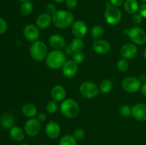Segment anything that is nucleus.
Here are the masks:
<instances>
[{
    "label": "nucleus",
    "mask_w": 146,
    "mask_h": 145,
    "mask_svg": "<svg viewBox=\"0 0 146 145\" xmlns=\"http://www.w3.org/2000/svg\"><path fill=\"white\" fill-rule=\"evenodd\" d=\"M91 36L94 40H98L104 36V29L101 26H94L91 29Z\"/></svg>",
    "instance_id": "bb28decb"
},
{
    "label": "nucleus",
    "mask_w": 146,
    "mask_h": 145,
    "mask_svg": "<svg viewBox=\"0 0 146 145\" xmlns=\"http://www.w3.org/2000/svg\"><path fill=\"white\" fill-rule=\"evenodd\" d=\"M7 23L4 18L0 17V34H2L7 31Z\"/></svg>",
    "instance_id": "c9c22d12"
},
{
    "label": "nucleus",
    "mask_w": 146,
    "mask_h": 145,
    "mask_svg": "<svg viewBox=\"0 0 146 145\" xmlns=\"http://www.w3.org/2000/svg\"><path fill=\"white\" fill-rule=\"evenodd\" d=\"M78 72V64L74 61H66L62 67V73L67 78H74Z\"/></svg>",
    "instance_id": "ddd939ff"
},
{
    "label": "nucleus",
    "mask_w": 146,
    "mask_h": 145,
    "mask_svg": "<svg viewBox=\"0 0 146 145\" xmlns=\"http://www.w3.org/2000/svg\"><path fill=\"white\" fill-rule=\"evenodd\" d=\"M9 135L13 140L21 142L24 138V132L19 127H13L9 130Z\"/></svg>",
    "instance_id": "5701e85b"
},
{
    "label": "nucleus",
    "mask_w": 146,
    "mask_h": 145,
    "mask_svg": "<svg viewBox=\"0 0 146 145\" xmlns=\"http://www.w3.org/2000/svg\"><path fill=\"white\" fill-rule=\"evenodd\" d=\"M93 50L95 51L96 53L101 54V55H104L109 52L111 49V45L108 41L105 40H95L93 43Z\"/></svg>",
    "instance_id": "dca6fc26"
},
{
    "label": "nucleus",
    "mask_w": 146,
    "mask_h": 145,
    "mask_svg": "<svg viewBox=\"0 0 146 145\" xmlns=\"http://www.w3.org/2000/svg\"><path fill=\"white\" fill-rule=\"evenodd\" d=\"M120 113L124 117H128L132 115V108L128 105H124L120 108Z\"/></svg>",
    "instance_id": "c756f323"
},
{
    "label": "nucleus",
    "mask_w": 146,
    "mask_h": 145,
    "mask_svg": "<svg viewBox=\"0 0 146 145\" xmlns=\"http://www.w3.org/2000/svg\"><path fill=\"white\" fill-rule=\"evenodd\" d=\"M141 92L146 98V82H145L141 87Z\"/></svg>",
    "instance_id": "a19ab883"
},
{
    "label": "nucleus",
    "mask_w": 146,
    "mask_h": 145,
    "mask_svg": "<svg viewBox=\"0 0 146 145\" xmlns=\"http://www.w3.org/2000/svg\"><path fill=\"white\" fill-rule=\"evenodd\" d=\"M141 1H143V2L146 3V0H141Z\"/></svg>",
    "instance_id": "a18cd8bd"
},
{
    "label": "nucleus",
    "mask_w": 146,
    "mask_h": 145,
    "mask_svg": "<svg viewBox=\"0 0 146 145\" xmlns=\"http://www.w3.org/2000/svg\"><path fill=\"white\" fill-rule=\"evenodd\" d=\"M29 53L34 61L39 62L46 59L48 55V48L44 42L36 41L31 44L29 49Z\"/></svg>",
    "instance_id": "20e7f679"
},
{
    "label": "nucleus",
    "mask_w": 146,
    "mask_h": 145,
    "mask_svg": "<svg viewBox=\"0 0 146 145\" xmlns=\"http://www.w3.org/2000/svg\"><path fill=\"white\" fill-rule=\"evenodd\" d=\"M72 33L76 38H81L86 35L88 32V27L86 24L82 20L74 21L71 27Z\"/></svg>",
    "instance_id": "9b49d317"
},
{
    "label": "nucleus",
    "mask_w": 146,
    "mask_h": 145,
    "mask_svg": "<svg viewBox=\"0 0 146 145\" xmlns=\"http://www.w3.org/2000/svg\"><path fill=\"white\" fill-rule=\"evenodd\" d=\"M58 104L57 102L54 100L49 101L46 105V110L48 113L50 114H54L58 109Z\"/></svg>",
    "instance_id": "7c9ffc66"
},
{
    "label": "nucleus",
    "mask_w": 146,
    "mask_h": 145,
    "mask_svg": "<svg viewBox=\"0 0 146 145\" xmlns=\"http://www.w3.org/2000/svg\"><path fill=\"white\" fill-rule=\"evenodd\" d=\"M132 116L140 122L146 121V104L138 103L132 107Z\"/></svg>",
    "instance_id": "2eb2a0df"
},
{
    "label": "nucleus",
    "mask_w": 146,
    "mask_h": 145,
    "mask_svg": "<svg viewBox=\"0 0 146 145\" xmlns=\"http://www.w3.org/2000/svg\"><path fill=\"white\" fill-rule=\"evenodd\" d=\"M66 61V55L60 50H54L51 51L46 58V63L47 66L54 70L62 68Z\"/></svg>",
    "instance_id": "f03ea898"
},
{
    "label": "nucleus",
    "mask_w": 146,
    "mask_h": 145,
    "mask_svg": "<svg viewBox=\"0 0 146 145\" xmlns=\"http://www.w3.org/2000/svg\"><path fill=\"white\" fill-rule=\"evenodd\" d=\"M51 97H52L53 100L56 101V102H61L64 101L65 99L66 96V89L63 86L59 85H55L54 88H52L51 92Z\"/></svg>",
    "instance_id": "6ab92c4d"
},
{
    "label": "nucleus",
    "mask_w": 146,
    "mask_h": 145,
    "mask_svg": "<svg viewBox=\"0 0 146 145\" xmlns=\"http://www.w3.org/2000/svg\"><path fill=\"white\" fill-rule=\"evenodd\" d=\"M113 88L112 81L108 79H105L101 81L100 83L99 90L103 93H108L111 91Z\"/></svg>",
    "instance_id": "a878e982"
},
{
    "label": "nucleus",
    "mask_w": 146,
    "mask_h": 145,
    "mask_svg": "<svg viewBox=\"0 0 146 145\" xmlns=\"http://www.w3.org/2000/svg\"><path fill=\"white\" fill-rule=\"evenodd\" d=\"M52 21L57 28H66L74 24V16L69 11L57 10L52 15Z\"/></svg>",
    "instance_id": "f257e3e1"
},
{
    "label": "nucleus",
    "mask_w": 146,
    "mask_h": 145,
    "mask_svg": "<svg viewBox=\"0 0 146 145\" xmlns=\"http://www.w3.org/2000/svg\"><path fill=\"white\" fill-rule=\"evenodd\" d=\"M60 110L64 117L69 119H74L79 115L80 107L76 101L71 98L64 100L61 104Z\"/></svg>",
    "instance_id": "7ed1b4c3"
},
{
    "label": "nucleus",
    "mask_w": 146,
    "mask_h": 145,
    "mask_svg": "<svg viewBox=\"0 0 146 145\" xmlns=\"http://www.w3.org/2000/svg\"><path fill=\"white\" fill-rule=\"evenodd\" d=\"M58 145H77V142L73 135L66 134L60 139Z\"/></svg>",
    "instance_id": "cd10ccee"
},
{
    "label": "nucleus",
    "mask_w": 146,
    "mask_h": 145,
    "mask_svg": "<svg viewBox=\"0 0 146 145\" xmlns=\"http://www.w3.org/2000/svg\"><path fill=\"white\" fill-rule=\"evenodd\" d=\"M39 145H46V144H39Z\"/></svg>",
    "instance_id": "de8ad7c7"
},
{
    "label": "nucleus",
    "mask_w": 146,
    "mask_h": 145,
    "mask_svg": "<svg viewBox=\"0 0 146 145\" xmlns=\"http://www.w3.org/2000/svg\"><path fill=\"white\" fill-rule=\"evenodd\" d=\"M33 9H34V7H33L32 3L29 1L22 3V4L20 7L19 11L21 15L27 16H29L31 14Z\"/></svg>",
    "instance_id": "393cba45"
},
{
    "label": "nucleus",
    "mask_w": 146,
    "mask_h": 145,
    "mask_svg": "<svg viewBox=\"0 0 146 145\" xmlns=\"http://www.w3.org/2000/svg\"><path fill=\"white\" fill-rule=\"evenodd\" d=\"M37 119L39 120L40 122H44L46 120V115L44 112H41L38 115V117H37Z\"/></svg>",
    "instance_id": "ea45409f"
},
{
    "label": "nucleus",
    "mask_w": 146,
    "mask_h": 145,
    "mask_svg": "<svg viewBox=\"0 0 146 145\" xmlns=\"http://www.w3.org/2000/svg\"><path fill=\"white\" fill-rule=\"evenodd\" d=\"M84 58H85V55L82 52L75 53L73 55V61L77 64L81 63L84 61Z\"/></svg>",
    "instance_id": "473e14b6"
},
{
    "label": "nucleus",
    "mask_w": 146,
    "mask_h": 145,
    "mask_svg": "<svg viewBox=\"0 0 146 145\" xmlns=\"http://www.w3.org/2000/svg\"><path fill=\"white\" fill-rule=\"evenodd\" d=\"M52 22V16L48 13H42L37 16L36 20V26L39 29H46Z\"/></svg>",
    "instance_id": "f3484780"
},
{
    "label": "nucleus",
    "mask_w": 146,
    "mask_h": 145,
    "mask_svg": "<svg viewBox=\"0 0 146 145\" xmlns=\"http://www.w3.org/2000/svg\"><path fill=\"white\" fill-rule=\"evenodd\" d=\"M14 122V116L10 113H4L0 118V125L5 129H10L13 127Z\"/></svg>",
    "instance_id": "aec40b11"
},
{
    "label": "nucleus",
    "mask_w": 146,
    "mask_h": 145,
    "mask_svg": "<svg viewBox=\"0 0 146 145\" xmlns=\"http://www.w3.org/2000/svg\"><path fill=\"white\" fill-rule=\"evenodd\" d=\"M22 114L27 117L33 118L36 115L37 108L34 105L31 103H26L21 108Z\"/></svg>",
    "instance_id": "412c9836"
},
{
    "label": "nucleus",
    "mask_w": 146,
    "mask_h": 145,
    "mask_svg": "<svg viewBox=\"0 0 146 145\" xmlns=\"http://www.w3.org/2000/svg\"><path fill=\"white\" fill-rule=\"evenodd\" d=\"M53 1H54L55 2H56V3H61V2H64V1H65L66 0H53Z\"/></svg>",
    "instance_id": "79ce46f5"
},
{
    "label": "nucleus",
    "mask_w": 146,
    "mask_h": 145,
    "mask_svg": "<svg viewBox=\"0 0 146 145\" xmlns=\"http://www.w3.org/2000/svg\"><path fill=\"white\" fill-rule=\"evenodd\" d=\"M48 43L51 48L55 50H61L66 45V40L62 36L53 34L48 38Z\"/></svg>",
    "instance_id": "a211bd4d"
},
{
    "label": "nucleus",
    "mask_w": 146,
    "mask_h": 145,
    "mask_svg": "<svg viewBox=\"0 0 146 145\" xmlns=\"http://www.w3.org/2000/svg\"><path fill=\"white\" fill-rule=\"evenodd\" d=\"M124 9L128 14H135L139 10V4L137 0H125Z\"/></svg>",
    "instance_id": "4be33fe9"
},
{
    "label": "nucleus",
    "mask_w": 146,
    "mask_h": 145,
    "mask_svg": "<svg viewBox=\"0 0 146 145\" xmlns=\"http://www.w3.org/2000/svg\"><path fill=\"white\" fill-rule=\"evenodd\" d=\"M122 18V13L117 7L111 6L106 9L105 11V19L110 25H116Z\"/></svg>",
    "instance_id": "0eeeda50"
},
{
    "label": "nucleus",
    "mask_w": 146,
    "mask_h": 145,
    "mask_svg": "<svg viewBox=\"0 0 146 145\" xmlns=\"http://www.w3.org/2000/svg\"><path fill=\"white\" fill-rule=\"evenodd\" d=\"M46 13L49 14L50 15H51V14L53 15L57 10L55 5H54L53 4H48V5H46Z\"/></svg>",
    "instance_id": "e433bc0d"
},
{
    "label": "nucleus",
    "mask_w": 146,
    "mask_h": 145,
    "mask_svg": "<svg viewBox=\"0 0 146 145\" xmlns=\"http://www.w3.org/2000/svg\"><path fill=\"white\" fill-rule=\"evenodd\" d=\"M131 20H132L133 24H135V25H138V24H140L142 23L143 17L140 14H133V16H132Z\"/></svg>",
    "instance_id": "72a5a7b5"
},
{
    "label": "nucleus",
    "mask_w": 146,
    "mask_h": 145,
    "mask_svg": "<svg viewBox=\"0 0 146 145\" xmlns=\"http://www.w3.org/2000/svg\"><path fill=\"white\" fill-rule=\"evenodd\" d=\"M81 95L87 99H92L98 95L100 92L99 88L94 82L86 81L81 83L79 87Z\"/></svg>",
    "instance_id": "39448f33"
},
{
    "label": "nucleus",
    "mask_w": 146,
    "mask_h": 145,
    "mask_svg": "<svg viewBox=\"0 0 146 145\" xmlns=\"http://www.w3.org/2000/svg\"><path fill=\"white\" fill-rule=\"evenodd\" d=\"M66 6L69 9H74L78 4L77 0H66Z\"/></svg>",
    "instance_id": "f704fd0d"
},
{
    "label": "nucleus",
    "mask_w": 146,
    "mask_h": 145,
    "mask_svg": "<svg viewBox=\"0 0 146 145\" xmlns=\"http://www.w3.org/2000/svg\"><path fill=\"white\" fill-rule=\"evenodd\" d=\"M73 136L75 138L76 141L82 140L85 136V132L84 131V129H81V128L76 129L73 133Z\"/></svg>",
    "instance_id": "2f4dec72"
},
{
    "label": "nucleus",
    "mask_w": 146,
    "mask_h": 145,
    "mask_svg": "<svg viewBox=\"0 0 146 145\" xmlns=\"http://www.w3.org/2000/svg\"><path fill=\"white\" fill-rule=\"evenodd\" d=\"M23 34L26 39L31 42H35L40 36L39 28L34 24H27L24 26Z\"/></svg>",
    "instance_id": "9d476101"
},
{
    "label": "nucleus",
    "mask_w": 146,
    "mask_h": 145,
    "mask_svg": "<svg viewBox=\"0 0 146 145\" xmlns=\"http://www.w3.org/2000/svg\"><path fill=\"white\" fill-rule=\"evenodd\" d=\"M41 130V122L37 118H30L24 125V131L28 136L34 137L39 134Z\"/></svg>",
    "instance_id": "1a4fd4ad"
},
{
    "label": "nucleus",
    "mask_w": 146,
    "mask_h": 145,
    "mask_svg": "<svg viewBox=\"0 0 146 145\" xmlns=\"http://www.w3.org/2000/svg\"><path fill=\"white\" fill-rule=\"evenodd\" d=\"M70 48L73 52L78 53L81 52L84 48V42L81 38H76L73 40L70 44Z\"/></svg>",
    "instance_id": "b1692460"
},
{
    "label": "nucleus",
    "mask_w": 146,
    "mask_h": 145,
    "mask_svg": "<svg viewBox=\"0 0 146 145\" xmlns=\"http://www.w3.org/2000/svg\"><path fill=\"white\" fill-rule=\"evenodd\" d=\"M127 36L129 39L135 44L143 45L146 42V34L141 27L133 26L128 29Z\"/></svg>",
    "instance_id": "423d86ee"
},
{
    "label": "nucleus",
    "mask_w": 146,
    "mask_h": 145,
    "mask_svg": "<svg viewBox=\"0 0 146 145\" xmlns=\"http://www.w3.org/2000/svg\"><path fill=\"white\" fill-rule=\"evenodd\" d=\"M140 14L142 16L143 18H146V3L141 5V7L139 8Z\"/></svg>",
    "instance_id": "4c0bfd02"
},
{
    "label": "nucleus",
    "mask_w": 146,
    "mask_h": 145,
    "mask_svg": "<svg viewBox=\"0 0 146 145\" xmlns=\"http://www.w3.org/2000/svg\"><path fill=\"white\" fill-rule=\"evenodd\" d=\"M120 53L124 59H131L134 58L138 53V48L134 44L128 43L121 47Z\"/></svg>",
    "instance_id": "f8f14e48"
},
{
    "label": "nucleus",
    "mask_w": 146,
    "mask_h": 145,
    "mask_svg": "<svg viewBox=\"0 0 146 145\" xmlns=\"http://www.w3.org/2000/svg\"><path fill=\"white\" fill-rule=\"evenodd\" d=\"M128 67H129V63L126 59L122 58L117 63V69L121 72L126 71L128 69Z\"/></svg>",
    "instance_id": "c85d7f7f"
},
{
    "label": "nucleus",
    "mask_w": 146,
    "mask_h": 145,
    "mask_svg": "<svg viewBox=\"0 0 146 145\" xmlns=\"http://www.w3.org/2000/svg\"><path fill=\"white\" fill-rule=\"evenodd\" d=\"M21 145H29V144H22Z\"/></svg>",
    "instance_id": "49530a36"
},
{
    "label": "nucleus",
    "mask_w": 146,
    "mask_h": 145,
    "mask_svg": "<svg viewBox=\"0 0 146 145\" xmlns=\"http://www.w3.org/2000/svg\"><path fill=\"white\" fill-rule=\"evenodd\" d=\"M19 1H23V2H25V1H30V0H19Z\"/></svg>",
    "instance_id": "c03bdc74"
},
{
    "label": "nucleus",
    "mask_w": 146,
    "mask_h": 145,
    "mask_svg": "<svg viewBox=\"0 0 146 145\" xmlns=\"http://www.w3.org/2000/svg\"><path fill=\"white\" fill-rule=\"evenodd\" d=\"M123 89L127 92L133 93L141 88V81L138 78L129 76L123 79L122 82Z\"/></svg>",
    "instance_id": "6e6552de"
},
{
    "label": "nucleus",
    "mask_w": 146,
    "mask_h": 145,
    "mask_svg": "<svg viewBox=\"0 0 146 145\" xmlns=\"http://www.w3.org/2000/svg\"><path fill=\"white\" fill-rule=\"evenodd\" d=\"M143 55L144 57H145V58L146 59V48H145V50H144V52H143Z\"/></svg>",
    "instance_id": "37998d69"
},
{
    "label": "nucleus",
    "mask_w": 146,
    "mask_h": 145,
    "mask_svg": "<svg viewBox=\"0 0 146 145\" xmlns=\"http://www.w3.org/2000/svg\"><path fill=\"white\" fill-rule=\"evenodd\" d=\"M110 2L112 6L115 7H120L124 3V0H110Z\"/></svg>",
    "instance_id": "58836bf2"
},
{
    "label": "nucleus",
    "mask_w": 146,
    "mask_h": 145,
    "mask_svg": "<svg viewBox=\"0 0 146 145\" xmlns=\"http://www.w3.org/2000/svg\"><path fill=\"white\" fill-rule=\"evenodd\" d=\"M45 132L47 136L50 139H56L61 134V127L57 122L51 121L46 125Z\"/></svg>",
    "instance_id": "4468645a"
}]
</instances>
